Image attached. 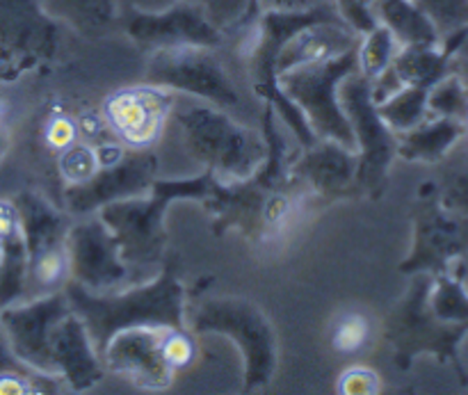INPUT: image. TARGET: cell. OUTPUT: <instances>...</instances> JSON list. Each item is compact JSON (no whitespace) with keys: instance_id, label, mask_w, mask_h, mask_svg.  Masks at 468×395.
<instances>
[{"instance_id":"cell-7","label":"cell","mask_w":468,"mask_h":395,"mask_svg":"<svg viewBox=\"0 0 468 395\" xmlns=\"http://www.w3.org/2000/svg\"><path fill=\"white\" fill-rule=\"evenodd\" d=\"M12 201L27 251L26 300L64 291L71 279L67 250L71 215L32 190L18 192Z\"/></svg>"},{"instance_id":"cell-4","label":"cell","mask_w":468,"mask_h":395,"mask_svg":"<svg viewBox=\"0 0 468 395\" xmlns=\"http://www.w3.org/2000/svg\"><path fill=\"white\" fill-rule=\"evenodd\" d=\"M186 146L219 181H245L268 158V137L251 131L215 105H187L178 112Z\"/></svg>"},{"instance_id":"cell-21","label":"cell","mask_w":468,"mask_h":395,"mask_svg":"<svg viewBox=\"0 0 468 395\" xmlns=\"http://www.w3.org/2000/svg\"><path fill=\"white\" fill-rule=\"evenodd\" d=\"M428 87L419 85H407L400 91H396L393 96H388L387 101L378 105L379 117L387 122V126L393 133H405L410 128L419 126L420 122L430 117L428 110Z\"/></svg>"},{"instance_id":"cell-12","label":"cell","mask_w":468,"mask_h":395,"mask_svg":"<svg viewBox=\"0 0 468 395\" xmlns=\"http://www.w3.org/2000/svg\"><path fill=\"white\" fill-rule=\"evenodd\" d=\"M158 178V155L151 149H128L119 163L99 167L85 183L64 186V210L71 218L99 213L103 206L149 192Z\"/></svg>"},{"instance_id":"cell-27","label":"cell","mask_w":468,"mask_h":395,"mask_svg":"<svg viewBox=\"0 0 468 395\" xmlns=\"http://www.w3.org/2000/svg\"><path fill=\"white\" fill-rule=\"evenodd\" d=\"M464 91L455 78H441L428 91V110L432 117L457 119L464 112Z\"/></svg>"},{"instance_id":"cell-28","label":"cell","mask_w":468,"mask_h":395,"mask_svg":"<svg viewBox=\"0 0 468 395\" xmlns=\"http://www.w3.org/2000/svg\"><path fill=\"white\" fill-rule=\"evenodd\" d=\"M160 347H163L165 361H167V366L174 370V373L186 370L187 366H192V361L197 359L195 334H192L187 327L167 329V332H163Z\"/></svg>"},{"instance_id":"cell-2","label":"cell","mask_w":468,"mask_h":395,"mask_svg":"<svg viewBox=\"0 0 468 395\" xmlns=\"http://www.w3.org/2000/svg\"><path fill=\"white\" fill-rule=\"evenodd\" d=\"M69 304L85 323L99 355L105 343L122 329L154 327L183 329L186 323V286L178 274V259L172 256L155 277L131 283L114 293L85 291L76 282L64 286Z\"/></svg>"},{"instance_id":"cell-26","label":"cell","mask_w":468,"mask_h":395,"mask_svg":"<svg viewBox=\"0 0 468 395\" xmlns=\"http://www.w3.org/2000/svg\"><path fill=\"white\" fill-rule=\"evenodd\" d=\"M96 169H99V155H96V149L82 140H78L76 144H71L69 149H64L62 154L58 155V172L67 186L85 183Z\"/></svg>"},{"instance_id":"cell-14","label":"cell","mask_w":468,"mask_h":395,"mask_svg":"<svg viewBox=\"0 0 468 395\" xmlns=\"http://www.w3.org/2000/svg\"><path fill=\"white\" fill-rule=\"evenodd\" d=\"M163 332L167 329L131 327L117 332L99 352L105 370L128 379L142 391L169 389L176 373L169 368L163 357V347H160Z\"/></svg>"},{"instance_id":"cell-17","label":"cell","mask_w":468,"mask_h":395,"mask_svg":"<svg viewBox=\"0 0 468 395\" xmlns=\"http://www.w3.org/2000/svg\"><path fill=\"white\" fill-rule=\"evenodd\" d=\"M414 250L402 261V272H446L448 263L468 245V219L443 206L420 208L414 224Z\"/></svg>"},{"instance_id":"cell-9","label":"cell","mask_w":468,"mask_h":395,"mask_svg":"<svg viewBox=\"0 0 468 395\" xmlns=\"http://www.w3.org/2000/svg\"><path fill=\"white\" fill-rule=\"evenodd\" d=\"M144 80L169 91H183L215 108H236L240 103L231 76L206 46H167L149 59Z\"/></svg>"},{"instance_id":"cell-16","label":"cell","mask_w":468,"mask_h":395,"mask_svg":"<svg viewBox=\"0 0 468 395\" xmlns=\"http://www.w3.org/2000/svg\"><path fill=\"white\" fill-rule=\"evenodd\" d=\"M48 359L53 375L69 391H87L103 379L105 366L80 315L69 306L53 323L48 334Z\"/></svg>"},{"instance_id":"cell-1","label":"cell","mask_w":468,"mask_h":395,"mask_svg":"<svg viewBox=\"0 0 468 395\" xmlns=\"http://www.w3.org/2000/svg\"><path fill=\"white\" fill-rule=\"evenodd\" d=\"M263 133L268 137V158L254 176L245 181H219L204 208L213 215V231H240L247 240L265 245L286 236L300 210L309 204L311 192L291 174V149L277 126V112L265 103Z\"/></svg>"},{"instance_id":"cell-15","label":"cell","mask_w":468,"mask_h":395,"mask_svg":"<svg viewBox=\"0 0 468 395\" xmlns=\"http://www.w3.org/2000/svg\"><path fill=\"white\" fill-rule=\"evenodd\" d=\"M359 154L334 140H315L291 155V174L323 204L347 197H361L356 187Z\"/></svg>"},{"instance_id":"cell-6","label":"cell","mask_w":468,"mask_h":395,"mask_svg":"<svg viewBox=\"0 0 468 395\" xmlns=\"http://www.w3.org/2000/svg\"><path fill=\"white\" fill-rule=\"evenodd\" d=\"M359 69L356 46L324 59L297 64L279 73L277 85L300 108L311 131L320 140H334L346 149L356 151L355 133L341 108L338 87Z\"/></svg>"},{"instance_id":"cell-30","label":"cell","mask_w":468,"mask_h":395,"mask_svg":"<svg viewBox=\"0 0 468 395\" xmlns=\"http://www.w3.org/2000/svg\"><path fill=\"white\" fill-rule=\"evenodd\" d=\"M336 391L343 395H375L382 391V379L368 366H350L338 378Z\"/></svg>"},{"instance_id":"cell-22","label":"cell","mask_w":468,"mask_h":395,"mask_svg":"<svg viewBox=\"0 0 468 395\" xmlns=\"http://www.w3.org/2000/svg\"><path fill=\"white\" fill-rule=\"evenodd\" d=\"M428 304L432 314L443 323H468V295L451 274H437L428 288Z\"/></svg>"},{"instance_id":"cell-33","label":"cell","mask_w":468,"mask_h":395,"mask_svg":"<svg viewBox=\"0 0 468 395\" xmlns=\"http://www.w3.org/2000/svg\"><path fill=\"white\" fill-rule=\"evenodd\" d=\"M272 7H282V9H297V7H306V5H314L315 0H268Z\"/></svg>"},{"instance_id":"cell-29","label":"cell","mask_w":468,"mask_h":395,"mask_svg":"<svg viewBox=\"0 0 468 395\" xmlns=\"http://www.w3.org/2000/svg\"><path fill=\"white\" fill-rule=\"evenodd\" d=\"M46 146L58 154H62L64 149H69L71 144H76L80 140V131H78V119L69 117L64 112H53L44 123V131H41Z\"/></svg>"},{"instance_id":"cell-24","label":"cell","mask_w":468,"mask_h":395,"mask_svg":"<svg viewBox=\"0 0 468 395\" xmlns=\"http://www.w3.org/2000/svg\"><path fill=\"white\" fill-rule=\"evenodd\" d=\"M387 9V21L391 23L388 30L396 35V39L405 46H432L437 41L432 26L425 21V16L416 14L414 7L405 0H391L384 5Z\"/></svg>"},{"instance_id":"cell-8","label":"cell","mask_w":468,"mask_h":395,"mask_svg":"<svg viewBox=\"0 0 468 395\" xmlns=\"http://www.w3.org/2000/svg\"><path fill=\"white\" fill-rule=\"evenodd\" d=\"M341 108L350 122L359 154L356 167V187L359 195L379 197L387 183L388 167L398 155L396 133L387 126L378 112L373 94H370V78L356 69L338 87Z\"/></svg>"},{"instance_id":"cell-18","label":"cell","mask_w":468,"mask_h":395,"mask_svg":"<svg viewBox=\"0 0 468 395\" xmlns=\"http://www.w3.org/2000/svg\"><path fill=\"white\" fill-rule=\"evenodd\" d=\"M27 251L12 199H0V309L26 300Z\"/></svg>"},{"instance_id":"cell-32","label":"cell","mask_w":468,"mask_h":395,"mask_svg":"<svg viewBox=\"0 0 468 395\" xmlns=\"http://www.w3.org/2000/svg\"><path fill=\"white\" fill-rule=\"evenodd\" d=\"M5 117H7V105H5L3 99H0V163H3L9 146H12V137H9V128H7V122H5Z\"/></svg>"},{"instance_id":"cell-20","label":"cell","mask_w":468,"mask_h":395,"mask_svg":"<svg viewBox=\"0 0 468 395\" xmlns=\"http://www.w3.org/2000/svg\"><path fill=\"white\" fill-rule=\"evenodd\" d=\"M133 35L140 41H154L160 48L167 46H213L218 44V32L201 18H160V21H137Z\"/></svg>"},{"instance_id":"cell-10","label":"cell","mask_w":468,"mask_h":395,"mask_svg":"<svg viewBox=\"0 0 468 395\" xmlns=\"http://www.w3.org/2000/svg\"><path fill=\"white\" fill-rule=\"evenodd\" d=\"M67 250L71 272L69 282H76L85 291L103 295L135 283L131 268L119 254L117 238L96 213L71 222Z\"/></svg>"},{"instance_id":"cell-23","label":"cell","mask_w":468,"mask_h":395,"mask_svg":"<svg viewBox=\"0 0 468 395\" xmlns=\"http://www.w3.org/2000/svg\"><path fill=\"white\" fill-rule=\"evenodd\" d=\"M398 50H400V41L396 39L388 27L375 26L373 30H368V37L361 46H356V55H359V71L366 78L375 80L378 76H382L391 62L396 59Z\"/></svg>"},{"instance_id":"cell-5","label":"cell","mask_w":468,"mask_h":395,"mask_svg":"<svg viewBox=\"0 0 468 395\" xmlns=\"http://www.w3.org/2000/svg\"><path fill=\"white\" fill-rule=\"evenodd\" d=\"M192 334H224L242 355V391H259L277 373V332L268 315L245 297H208L192 311Z\"/></svg>"},{"instance_id":"cell-13","label":"cell","mask_w":468,"mask_h":395,"mask_svg":"<svg viewBox=\"0 0 468 395\" xmlns=\"http://www.w3.org/2000/svg\"><path fill=\"white\" fill-rule=\"evenodd\" d=\"M174 110V91L155 85L126 87L103 101V117L110 131L128 149H149L163 135Z\"/></svg>"},{"instance_id":"cell-3","label":"cell","mask_w":468,"mask_h":395,"mask_svg":"<svg viewBox=\"0 0 468 395\" xmlns=\"http://www.w3.org/2000/svg\"><path fill=\"white\" fill-rule=\"evenodd\" d=\"M215 174L206 169L201 176L181 181H160L155 178L146 197H128L99 210V218L108 224L119 242V254L131 268L135 283L155 277L165 265V215L169 204L192 199L204 204L213 190Z\"/></svg>"},{"instance_id":"cell-11","label":"cell","mask_w":468,"mask_h":395,"mask_svg":"<svg viewBox=\"0 0 468 395\" xmlns=\"http://www.w3.org/2000/svg\"><path fill=\"white\" fill-rule=\"evenodd\" d=\"M428 279L419 277L407 291L405 300L388 315L384 336L396 347V364L407 368L420 352H437V355H455V343L466 332L468 325L455 327L443 323L432 314L428 304Z\"/></svg>"},{"instance_id":"cell-31","label":"cell","mask_w":468,"mask_h":395,"mask_svg":"<svg viewBox=\"0 0 468 395\" xmlns=\"http://www.w3.org/2000/svg\"><path fill=\"white\" fill-rule=\"evenodd\" d=\"M441 206L452 213H468V172H460L448 183L441 195Z\"/></svg>"},{"instance_id":"cell-19","label":"cell","mask_w":468,"mask_h":395,"mask_svg":"<svg viewBox=\"0 0 468 395\" xmlns=\"http://www.w3.org/2000/svg\"><path fill=\"white\" fill-rule=\"evenodd\" d=\"M462 133H464V126L457 119H425L410 131L396 133L398 155H402L405 160L437 163L448 154V149L455 144Z\"/></svg>"},{"instance_id":"cell-25","label":"cell","mask_w":468,"mask_h":395,"mask_svg":"<svg viewBox=\"0 0 468 395\" xmlns=\"http://www.w3.org/2000/svg\"><path fill=\"white\" fill-rule=\"evenodd\" d=\"M370 338H373V323L361 311H346L343 315H338L329 332V343H332L334 352L343 357L359 355L361 350H366Z\"/></svg>"}]
</instances>
